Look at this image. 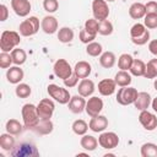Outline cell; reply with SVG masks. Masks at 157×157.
I'll return each instance as SVG.
<instances>
[{"label":"cell","instance_id":"cell-1","mask_svg":"<svg viewBox=\"0 0 157 157\" xmlns=\"http://www.w3.org/2000/svg\"><path fill=\"white\" fill-rule=\"evenodd\" d=\"M21 114H22V120H23V125L26 129L32 130L40 120L38 110H37V105H34L32 103L23 104V107L21 109Z\"/></svg>","mask_w":157,"mask_h":157},{"label":"cell","instance_id":"cell-2","mask_svg":"<svg viewBox=\"0 0 157 157\" xmlns=\"http://www.w3.org/2000/svg\"><path fill=\"white\" fill-rule=\"evenodd\" d=\"M21 42L20 33L16 31H4L0 37V49L1 52H12Z\"/></svg>","mask_w":157,"mask_h":157},{"label":"cell","instance_id":"cell-3","mask_svg":"<svg viewBox=\"0 0 157 157\" xmlns=\"http://www.w3.org/2000/svg\"><path fill=\"white\" fill-rule=\"evenodd\" d=\"M47 92H48V94H49L54 101H56V102L60 103V104H66V103H69L70 99H71L70 92H69L66 88H64V87H61V86H58V85H55V83L48 85Z\"/></svg>","mask_w":157,"mask_h":157},{"label":"cell","instance_id":"cell-4","mask_svg":"<svg viewBox=\"0 0 157 157\" xmlns=\"http://www.w3.org/2000/svg\"><path fill=\"white\" fill-rule=\"evenodd\" d=\"M18 31H20V34L23 37L34 36L39 31V20L36 16H29L28 18L23 20L20 23Z\"/></svg>","mask_w":157,"mask_h":157},{"label":"cell","instance_id":"cell-5","mask_svg":"<svg viewBox=\"0 0 157 157\" xmlns=\"http://www.w3.org/2000/svg\"><path fill=\"white\" fill-rule=\"evenodd\" d=\"M137 90L135 87H130V86H125L118 90L117 93V102L121 105H129V104H134L136 97H137Z\"/></svg>","mask_w":157,"mask_h":157},{"label":"cell","instance_id":"cell-6","mask_svg":"<svg viewBox=\"0 0 157 157\" xmlns=\"http://www.w3.org/2000/svg\"><path fill=\"white\" fill-rule=\"evenodd\" d=\"M11 156L13 157H37L39 156V152L37 147L29 142H22L17 147H13L11 151Z\"/></svg>","mask_w":157,"mask_h":157},{"label":"cell","instance_id":"cell-7","mask_svg":"<svg viewBox=\"0 0 157 157\" xmlns=\"http://www.w3.org/2000/svg\"><path fill=\"white\" fill-rule=\"evenodd\" d=\"M53 71H54V75L61 80H65L74 74V69L70 66V64L65 59H58L54 63Z\"/></svg>","mask_w":157,"mask_h":157},{"label":"cell","instance_id":"cell-8","mask_svg":"<svg viewBox=\"0 0 157 157\" xmlns=\"http://www.w3.org/2000/svg\"><path fill=\"white\" fill-rule=\"evenodd\" d=\"M92 13L97 21H104L109 16V7L105 0H93L92 1Z\"/></svg>","mask_w":157,"mask_h":157},{"label":"cell","instance_id":"cell-9","mask_svg":"<svg viewBox=\"0 0 157 157\" xmlns=\"http://www.w3.org/2000/svg\"><path fill=\"white\" fill-rule=\"evenodd\" d=\"M118 144H119V137L113 131H105V132L102 131L101 135L98 136V145L105 150L115 148Z\"/></svg>","mask_w":157,"mask_h":157},{"label":"cell","instance_id":"cell-10","mask_svg":"<svg viewBox=\"0 0 157 157\" xmlns=\"http://www.w3.org/2000/svg\"><path fill=\"white\" fill-rule=\"evenodd\" d=\"M54 109H55V104L49 98H43L37 104V110L40 119H50L53 117Z\"/></svg>","mask_w":157,"mask_h":157},{"label":"cell","instance_id":"cell-11","mask_svg":"<svg viewBox=\"0 0 157 157\" xmlns=\"http://www.w3.org/2000/svg\"><path fill=\"white\" fill-rule=\"evenodd\" d=\"M103 109V101L97 97V96H92L91 98H88V101L86 102V108L85 112L92 118L96 115H99Z\"/></svg>","mask_w":157,"mask_h":157},{"label":"cell","instance_id":"cell-12","mask_svg":"<svg viewBox=\"0 0 157 157\" xmlns=\"http://www.w3.org/2000/svg\"><path fill=\"white\" fill-rule=\"evenodd\" d=\"M139 121L140 124L148 131H152L157 128V117L148 112L147 109L146 110H141L140 112V115H139Z\"/></svg>","mask_w":157,"mask_h":157},{"label":"cell","instance_id":"cell-13","mask_svg":"<svg viewBox=\"0 0 157 157\" xmlns=\"http://www.w3.org/2000/svg\"><path fill=\"white\" fill-rule=\"evenodd\" d=\"M11 7L13 12L20 17H26L32 10L29 0H11Z\"/></svg>","mask_w":157,"mask_h":157},{"label":"cell","instance_id":"cell-14","mask_svg":"<svg viewBox=\"0 0 157 157\" xmlns=\"http://www.w3.org/2000/svg\"><path fill=\"white\" fill-rule=\"evenodd\" d=\"M58 26H59L58 20H56L54 16H52V15L44 16V17L42 18V21H40V28H42V31H43L44 33H47V34H53V33H55V32L58 31Z\"/></svg>","mask_w":157,"mask_h":157},{"label":"cell","instance_id":"cell-15","mask_svg":"<svg viewBox=\"0 0 157 157\" xmlns=\"http://www.w3.org/2000/svg\"><path fill=\"white\" fill-rule=\"evenodd\" d=\"M88 126L93 132H102L108 128V119L107 117L101 115V114L92 117L88 123Z\"/></svg>","mask_w":157,"mask_h":157},{"label":"cell","instance_id":"cell-16","mask_svg":"<svg viewBox=\"0 0 157 157\" xmlns=\"http://www.w3.org/2000/svg\"><path fill=\"white\" fill-rule=\"evenodd\" d=\"M86 99L85 97H82L81 94H76V96H72L70 102L67 103L69 104V110L72 112L74 114H80L85 110L86 108Z\"/></svg>","mask_w":157,"mask_h":157},{"label":"cell","instance_id":"cell-17","mask_svg":"<svg viewBox=\"0 0 157 157\" xmlns=\"http://www.w3.org/2000/svg\"><path fill=\"white\" fill-rule=\"evenodd\" d=\"M117 90V83L112 78H103L98 82V92L102 96H112Z\"/></svg>","mask_w":157,"mask_h":157},{"label":"cell","instance_id":"cell-18","mask_svg":"<svg viewBox=\"0 0 157 157\" xmlns=\"http://www.w3.org/2000/svg\"><path fill=\"white\" fill-rule=\"evenodd\" d=\"M23 76H25V72H23V70L18 65L10 66L7 69V71H6V78H7V81L10 83H13V85L20 83L23 80Z\"/></svg>","mask_w":157,"mask_h":157},{"label":"cell","instance_id":"cell-19","mask_svg":"<svg viewBox=\"0 0 157 157\" xmlns=\"http://www.w3.org/2000/svg\"><path fill=\"white\" fill-rule=\"evenodd\" d=\"M94 90H96V85H94V82L92 81V80H90V78H82L81 80V82L78 83V87H77V92H78V94H81L82 97H90V96H92L93 94V92H94Z\"/></svg>","mask_w":157,"mask_h":157},{"label":"cell","instance_id":"cell-20","mask_svg":"<svg viewBox=\"0 0 157 157\" xmlns=\"http://www.w3.org/2000/svg\"><path fill=\"white\" fill-rule=\"evenodd\" d=\"M151 102H152V99H151L150 93H147V92H139L137 97H136V99L134 102V105H135L136 109H139L141 112V110H146L151 105Z\"/></svg>","mask_w":157,"mask_h":157},{"label":"cell","instance_id":"cell-21","mask_svg":"<svg viewBox=\"0 0 157 157\" xmlns=\"http://www.w3.org/2000/svg\"><path fill=\"white\" fill-rule=\"evenodd\" d=\"M32 130L39 135H48L54 130V124L50 119H40L39 123Z\"/></svg>","mask_w":157,"mask_h":157},{"label":"cell","instance_id":"cell-22","mask_svg":"<svg viewBox=\"0 0 157 157\" xmlns=\"http://www.w3.org/2000/svg\"><path fill=\"white\" fill-rule=\"evenodd\" d=\"M92 71V66L90 63L85 61V60H81L78 63H76L75 67H74V72L78 76V78H86L90 76Z\"/></svg>","mask_w":157,"mask_h":157},{"label":"cell","instance_id":"cell-23","mask_svg":"<svg viewBox=\"0 0 157 157\" xmlns=\"http://www.w3.org/2000/svg\"><path fill=\"white\" fill-rule=\"evenodd\" d=\"M129 15L134 20H140L146 16V6L142 2H134L129 7Z\"/></svg>","mask_w":157,"mask_h":157},{"label":"cell","instance_id":"cell-24","mask_svg":"<svg viewBox=\"0 0 157 157\" xmlns=\"http://www.w3.org/2000/svg\"><path fill=\"white\" fill-rule=\"evenodd\" d=\"M80 145H81V147L83 150H86L88 152L90 151H94L97 148V146H98V140L92 135L85 134V135H82V137L80 140Z\"/></svg>","mask_w":157,"mask_h":157},{"label":"cell","instance_id":"cell-25","mask_svg":"<svg viewBox=\"0 0 157 157\" xmlns=\"http://www.w3.org/2000/svg\"><path fill=\"white\" fill-rule=\"evenodd\" d=\"M115 61H117V58H115V54L113 52H103L99 55V64L104 69L113 67L115 65Z\"/></svg>","mask_w":157,"mask_h":157},{"label":"cell","instance_id":"cell-26","mask_svg":"<svg viewBox=\"0 0 157 157\" xmlns=\"http://www.w3.org/2000/svg\"><path fill=\"white\" fill-rule=\"evenodd\" d=\"M23 128L25 125H22L17 119H9L6 121V125H5V129L9 134L13 135V136H17L20 135L22 131H23Z\"/></svg>","mask_w":157,"mask_h":157},{"label":"cell","instance_id":"cell-27","mask_svg":"<svg viewBox=\"0 0 157 157\" xmlns=\"http://www.w3.org/2000/svg\"><path fill=\"white\" fill-rule=\"evenodd\" d=\"M114 81H115L117 86H119V87L129 86V85L131 83V81H132V78H131V74H129V72L125 71V70H120V71H118V72L115 74V76H114Z\"/></svg>","mask_w":157,"mask_h":157},{"label":"cell","instance_id":"cell-28","mask_svg":"<svg viewBox=\"0 0 157 157\" xmlns=\"http://www.w3.org/2000/svg\"><path fill=\"white\" fill-rule=\"evenodd\" d=\"M0 146L4 151H9L11 152L15 147V137L13 135L9 134L7 131L5 134H1L0 135Z\"/></svg>","mask_w":157,"mask_h":157},{"label":"cell","instance_id":"cell-29","mask_svg":"<svg viewBox=\"0 0 157 157\" xmlns=\"http://www.w3.org/2000/svg\"><path fill=\"white\" fill-rule=\"evenodd\" d=\"M130 74L132 76H145V72H146V64L140 60V59H134L132 61V65L130 67Z\"/></svg>","mask_w":157,"mask_h":157},{"label":"cell","instance_id":"cell-30","mask_svg":"<svg viewBox=\"0 0 157 157\" xmlns=\"http://www.w3.org/2000/svg\"><path fill=\"white\" fill-rule=\"evenodd\" d=\"M74 37H75V33H74L72 28H70V27H61L58 31V39L61 43H70V42H72Z\"/></svg>","mask_w":157,"mask_h":157},{"label":"cell","instance_id":"cell-31","mask_svg":"<svg viewBox=\"0 0 157 157\" xmlns=\"http://www.w3.org/2000/svg\"><path fill=\"white\" fill-rule=\"evenodd\" d=\"M11 56H12V61H13V64L15 65H22V64H25L26 63V60H27V54H26V52L23 50V49H21V48H15L12 52H11Z\"/></svg>","mask_w":157,"mask_h":157},{"label":"cell","instance_id":"cell-32","mask_svg":"<svg viewBox=\"0 0 157 157\" xmlns=\"http://www.w3.org/2000/svg\"><path fill=\"white\" fill-rule=\"evenodd\" d=\"M140 152L142 157H157V145L153 142H146L141 146Z\"/></svg>","mask_w":157,"mask_h":157},{"label":"cell","instance_id":"cell-33","mask_svg":"<svg viewBox=\"0 0 157 157\" xmlns=\"http://www.w3.org/2000/svg\"><path fill=\"white\" fill-rule=\"evenodd\" d=\"M132 61H134V58L128 54V53H124L119 56L118 59V66L120 70H125V71H129L131 65H132Z\"/></svg>","mask_w":157,"mask_h":157},{"label":"cell","instance_id":"cell-34","mask_svg":"<svg viewBox=\"0 0 157 157\" xmlns=\"http://www.w3.org/2000/svg\"><path fill=\"white\" fill-rule=\"evenodd\" d=\"M71 128H72V131H74L76 135H78V136L85 135V134L87 132V130L90 129L88 124H87L85 120H82V119H77V120H75V121L72 123Z\"/></svg>","mask_w":157,"mask_h":157},{"label":"cell","instance_id":"cell-35","mask_svg":"<svg viewBox=\"0 0 157 157\" xmlns=\"http://www.w3.org/2000/svg\"><path fill=\"white\" fill-rule=\"evenodd\" d=\"M86 53L90 55V56H98L103 53V48H102V44L98 43V42H91L86 45Z\"/></svg>","mask_w":157,"mask_h":157},{"label":"cell","instance_id":"cell-36","mask_svg":"<svg viewBox=\"0 0 157 157\" xmlns=\"http://www.w3.org/2000/svg\"><path fill=\"white\" fill-rule=\"evenodd\" d=\"M15 93H16V96L18 97V98H27V97H29L31 96V93H32V88H31V86L29 85H27V83H17V86H16V88H15Z\"/></svg>","mask_w":157,"mask_h":157},{"label":"cell","instance_id":"cell-37","mask_svg":"<svg viewBox=\"0 0 157 157\" xmlns=\"http://www.w3.org/2000/svg\"><path fill=\"white\" fill-rule=\"evenodd\" d=\"M146 78H156L157 77V58L151 59L146 64V72H145Z\"/></svg>","mask_w":157,"mask_h":157},{"label":"cell","instance_id":"cell-38","mask_svg":"<svg viewBox=\"0 0 157 157\" xmlns=\"http://www.w3.org/2000/svg\"><path fill=\"white\" fill-rule=\"evenodd\" d=\"M113 25L110 21L104 20V21H98V33L102 36H109L113 33Z\"/></svg>","mask_w":157,"mask_h":157},{"label":"cell","instance_id":"cell-39","mask_svg":"<svg viewBox=\"0 0 157 157\" xmlns=\"http://www.w3.org/2000/svg\"><path fill=\"white\" fill-rule=\"evenodd\" d=\"M144 25L148 29H155L157 28V13H146L144 17Z\"/></svg>","mask_w":157,"mask_h":157},{"label":"cell","instance_id":"cell-40","mask_svg":"<svg viewBox=\"0 0 157 157\" xmlns=\"http://www.w3.org/2000/svg\"><path fill=\"white\" fill-rule=\"evenodd\" d=\"M147 31V28L145 27V25L142 23H135L131 28H130V37L131 38H137V37H141L145 32Z\"/></svg>","mask_w":157,"mask_h":157},{"label":"cell","instance_id":"cell-41","mask_svg":"<svg viewBox=\"0 0 157 157\" xmlns=\"http://www.w3.org/2000/svg\"><path fill=\"white\" fill-rule=\"evenodd\" d=\"M11 64H13L11 53L1 52V53H0V67H1V69H7V67L11 66Z\"/></svg>","mask_w":157,"mask_h":157},{"label":"cell","instance_id":"cell-42","mask_svg":"<svg viewBox=\"0 0 157 157\" xmlns=\"http://www.w3.org/2000/svg\"><path fill=\"white\" fill-rule=\"evenodd\" d=\"M43 9L48 13H54L59 9V1L58 0H43Z\"/></svg>","mask_w":157,"mask_h":157},{"label":"cell","instance_id":"cell-43","mask_svg":"<svg viewBox=\"0 0 157 157\" xmlns=\"http://www.w3.org/2000/svg\"><path fill=\"white\" fill-rule=\"evenodd\" d=\"M96 36H97V34L88 32L86 28L81 29V31H80V34H78V37H80V40H81L82 43H85V44H88V43L93 42V40L96 39Z\"/></svg>","mask_w":157,"mask_h":157},{"label":"cell","instance_id":"cell-44","mask_svg":"<svg viewBox=\"0 0 157 157\" xmlns=\"http://www.w3.org/2000/svg\"><path fill=\"white\" fill-rule=\"evenodd\" d=\"M85 28H86L88 32L97 34V33H98V21H97L94 17L87 20V21L85 22Z\"/></svg>","mask_w":157,"mask_h":157},{"label":"cell","instance_id":"cell-45","mask_svg":"<svg viewBox=\"0 0 157 157\" xmlns=\"http://www.w3.org/2000/svg\"><path fill=\"white\" fill-rule=\"evenodd\" d=\"M148 39H150V31L147 29L141 37L131 38V42H132L134 44H136V45H144V44H146V43L148 42Z\"/></svg>","mask_w":157,"mask_h":157},{"label":"cell","instance_id":"cell-46","mask_svg":"<svg viewBox=\"0 0 157 157\" xmlns=\"http://www.w3.org/2000/svg\"><path fill=\"white\" fill-rule=\"evenodd\" d=\"M63 81H64V86H65V87L71 88V87H75V86L77 85V82H78V76L74 72L70 77H67V78H65V80H63Z\"/></svg>","mask_w":157,"mask_h":157},{"label":"cell","instance_id":"cell-47","mask_svg":"<svg viewBox=\"0 0 157 157\" xmlns=\"http://www.w3.org/2000/svg\"><path fill=\"white\" fill-rule=\"evenodd\" d=\"M146 13H157V1H148L146 5Z\"/></svg>","mask_w":157,"mask_h":157},{"label":"cell","instance_id":"cell-48","mask_svg":"<svg viewBox=\"0 0 157 157\" xmlns=\"http://www.w3.org/2000/svg\"><path fill=\"white\" fill-rule=\"evenodd\" d=\"M0 11H1L0 21L4 22V21H6L7 17H9V9H7V6H6L5 4H1V5H0Z\"/></svg>","mask_w":157,"mask_h":157},{"label":"cell","instance_id":"cell-49","mask_svg":"<svg viewBox=\"0 0 157 157\" xmlns=\"http://www.w3.org/2000/svg\"><path fill=\"white\" fill-rule=\"evenodd\" d=\"M148 50L151 54H153L155 56H157V39H152L148 43Z\"/></svg>","mask_w":157,"mask_h":157},{"label":"cell","instance_id":"cell-50","mask_svg":"<svg viewBox=\"0 0 157 157\" xmlns=\"http://www.w3.org/2000/svg\"><path fill=\"white\" fill-rule=\"evenodd\" d=\"M151 107H152V109L157 113V97L152 99V102H151Z\"/></svg>","mask_w":157,"mask_h":157},{"label":"cell","instance_id":"cell-51","mask_svg":"<svg viewBox=\"0 0 157 157\" xmlns=\"http://www.w3.org/2000/svg\"><path fill=\"white\" fill-rule=\"evenodd\" d=\"M153 87H155V90L157 91V78L155 80V82H153Z\"/></svg>","mask_w":157,"mask_h":157},{"label":"cell","instance_id":"cell-52","mask_svg":"<svg viewBox=\"0 0 157 157\" xmlns=\"http://www.w3.org/2000/svg\"><path fill=\"white\" fill-rule=\"evenodd\" d=\"M77 156H88V153H82V152H80V153H77Z\"/></svg>","mask_w":157,"mask_h":157},{"label":"cell","instance_id":"cell-53","mask_svg":"<svg viewBox=\"0 0 157 157\" xmlns=\"http://www.w3.org/2000/svg\"><path fill=\"white\" fill-rule=\"evenodd\" d=\"M107 2H113V1H115V0H105Z\"/></svg>","mask_w":157,"mask_h":157}]
</instances>
